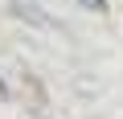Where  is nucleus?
Wrapping results in <instances>:
<instances>
[{
    "label": "nucleus",
    "instance_id": "nucleus-1",
    "mask_svg": "<svg viewBox=\"0 0 123 119\" xmlns=\"http://www.w3.org/2000/svg\"><path fill=\"white\" fill-rule=\"evenodd\" d=\"M82 8H90V13H107V0H78Z\"/></svg>",
    "mask_w": 123,
    "mask_h": 119
},
{
    "label": "nucleus",
    "instance_id": "nucleus-2",
    "mask_svg": "<svg viewBox=\"0 0 123 119\" xmlns=\"http://www.w3.org/2000/svg\"><path fill=\"white\" fill-rule=\"evenodd\" d=\"M0 99H8V86H4V78H0Z\"/></svg>",
    "mask_w": 123,
    "mask_h": 119
},
{
    "label": "nucleus",
    "instance_id": "nucleus-3",
    "mask_svg": "<svg viewBox=\"0 0 123 119\" xmlns=\"http://www.w3.org/2000/svg\"><path fill=\"white\" fill-rule=\"evenodd\" d=\"M37 119H45V115H37Z\"/></svg>",
    "mask_w": 123,
    "mask_h": 119
}]
</instances>
